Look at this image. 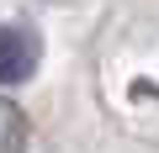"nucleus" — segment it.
<instances>
[{
    "label": "nucleus",
    "instance_id": "1",
    "mask_svg": "<svg viewBox=\"0 0 159 153\" xmlns=\"http://www.w3.org/2000/svg\"><path fill=\"white\" fill-rule=\"evenodd\" d=\"M37 58H43L37 32H27V27H0V85L32 79V74H37Z\"/></svg>",
    "mask_w": 159,
    "mask_h": 153
},
{
    "label": "nucleus",
    "instance_id": "2",
    "mask_svg": "<svg viewBox=\"0 0 159 153\" xmlns=\"http://www.w3.org/2000/svg\"><path fill=\"white\" fill-rule=\"evenodd\" d=\"M21 137H27V116H21V106L0 100V153H11Z\"/></svg>",
    "mask_w": 159,
    "mask_h": 153
}]
</instances>
